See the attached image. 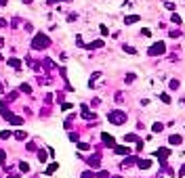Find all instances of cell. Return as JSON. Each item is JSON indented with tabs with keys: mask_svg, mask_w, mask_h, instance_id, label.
Here are the masks:
<instances>
[{
	"mask_svg": "<svg viewBox=\"0 0 185 178\" xmlns=\"http://www.w3.org/2000/svg\"><path fill=\"white\" fill-rule=\"evenodd\" d=\"M50 46V38L46 34H36L34 40H32V48L34 50H42V48H49Z\"/></svg>",
	"mask_w": 185,
	"mask_h": 178,
	"instance_id": "6da1fadb",
	"label": "cell"
},
{
	"mask_svg": "<svg viewBox=\"0 0 185 178\" xmlns=\"http://www.w3.org/2000/svg\"><path fill=\"white\" fill-rule=\"evenodd\" d=\"M107 120L112 124H116V126H120V124L126 122V113H122V111H109V113H107Z\"/></svg>",
	"mask_w": 185,
	"mask_h": 178,
	"instance_id": "7a4b0ae2",
	"label": "cell"
},
{
	"mask_svg": "<svg viewBox=\"0 0 185 178\" xmlns=\"http://www.w3.org/2000/svg\"><path fill=\"white\" fill-rule=\"evenodd\" d=\"M164 50H166V44H164V42H156V44H151L150 46L147 55L150 57H158V55H164Z\"/></svg>",
	"mask_w": 185,
	"mask_h": 178,
	"instance_id": "3957f363",
	"label": "cell"
},
{
	"mask_svg": "<svg viewBox=\"0 0 185 178\" xmlns=\"http://www.w3.org/2000/svg\"><path fill=\"white\" fill-rule=\"evenodd\" d=\"M4 120H7L8 124H13V126H21V124H23V117L13 115V113H7V115H4Z\"/></svg>",
	"mask_w": 185,
	"mask_h": 178,
	"instance_id": "277c9868",
	"label": "cell"
},
{
	"mask_svg": "<svg viewBox=\"0 0 185 178\" xmlns=\"http://www.w3.org/2000/svg\"><path fill=\"white\" fill-rule=\"evenodd\" d=\"M168 155H171V149H166V147H160L156 151V157H160V159H166Z\"/></svg>",
	"mask_w": 185,
	"mask_h": 178,
	"instance_id": "5b68a950",
	"label": "cell"
},
{
	"mask_svg": "<svg viewBox=\"0 0 185 178\" xmlns=\"http://www.w3.org/2000/svg\"><path fill=\"white\" fill-rule=\"evenodd\" d=\"M80 111H82V117H84V120H95V113H91V111H88V107H86V105H82V107H80Z\"/></svg>",
	"mask_w": 185,
	"mask_h": 178,
	"instance_id": "8992f818",
	"label": "cell"
},
{
	"mask_svg": "<svg viewBox=\"0 0 185 178\" xmlns=\"http://www.w3.org/2000/svg\"><path fill=\"white\" fill-rule=\"evenodd\" d=\"M99 161H101V153H95V155L88 159V165H92V168H99Z\"/></svg>",
	"mask_w": 185,
	"mask_h": 178,
	"instance_id": "52a82bcc",
	"label": "cell"
},
{
	"mask_svg": "<svg viewBox=\"0 0 185 178\" xmlns=\"http://www.w3.org/2000/svg\"><path fill=\"white\" fill-rule=\"evenodd\" d=\"M103 143H105L107 147H114L116 140H114V136H112V134H103Z\"/></svg>",
	"mask_w": 185,
	"mask_h": 178,
	"instance_id": "ba28073f",
	"label": "cell"
},
{
	"mask_svg": "<svg viewBox=\"0 0 185 178\" xmlns=\"http://www.w3.org/2000/svg\"><path fill=\"white\" fill-rule=\"evenodd\" d=\"M103 46V40H95L91 44H86V50H92V48H101Z\"/></svg>",
	"mask_w": 185,
	"mask_h": 178,
	"instance_id": "9c48e42d",
	"label": "cell"
},
{
	"mask_svg": "<svg viewBox=\"0 0 185 178\" xmlns=\"http://www.w3.org/2000/svg\"><path fill=\"white\" fill-rule=\"evenodd\" d=\"M137 165H139L141 170H147V168L151 165V161H150V159H139V161H137Z\"/></svg>",
	"mask_w": 185,
	"mask_h": 178,
	"instance_id": "30bf717a",
	"label": "cell"
},
{
	"mask_svg": "<svg viewBox=\"0 0 185 178\" xmlns=\"http://www.w3.org/2000/svg\"><path fill=\"white\" fill-rule=\"evenodd\" d=\"M137 21H139V15H128V17H124V23H126V25L137 23Z\"/></svg>",
	"mask_w": 185,
	"mask_h": 178,
	"instance_id": "8fae6325",
	"label": "cell"
},
{
	"mask_svg": "<svg viewBox=\"0 0 185 178\" xmlns=\"http://www.w3.org/2000/svg\"><path fill=\"white\" fill-rule=\"evenodd\" d=\"M139 134H124V143H137Z\"/></svg>",
	"mask_w": 185,
	"mask_h": 178,
	"instance_id": "7c38bea8",
	"label": "cell"
},
{
	"mask_svg": "<svg viewBox=\"0 0 185 178\" xmlns=\"http://www.w3.org/2000/svg\"><path fill=\"white\" fill-rule=\"evenodd\" d=\"M114 151L118 155H130V149H128V147H116Z\"/></svg>",
	"mask_w": 185,
	"mask_h": 178,
	"instance_id": "4fadbf2b",
	"label": "cell"
},
{
	"mask_svg": "<svg viewBox=\"0 0 185 178\" xmlns=\"http://www.w3.org/2000/svg\"><path fill=\"white\" fill-rule=\"evenodd\" d=\"M168 140H171V145H181V143H183V138L179 136V134H171Z\"/></svg>",
	"mask_w": 185,
	"mask_h": 178,
	"instance_id": "5bb4252c",
	"label": "cell"
},
{
	"mask_svg": "<svg viewBox=\"0 0 185 178\" xmlns=\"http://www.w3.org/2000/svg\"><path fill=\"white\" fill-rule=\"evenodd\" d=\"M0 113H2V115L8 113V101H0Z\"/></svg>",
	"mask_w": 185,
	"mask_h": 178,
	"instance_id": "9a60e30c",
	"label": "cell"
},
{
	"mask_svg": "<svg viewBox=\"0 0 185 178\" xmlns=\"http://www.w3.org/2000/svg\"><path fill=\"white\" fill-rule=\"evenodd\" d=\"M8 65L13 69H21V61H19V59H8Z\"/></svg>",
	"mask_w": 185,
	"mask_h": 178,
	"instance_id": "2e32d148",
	"label": "cell"
},
{
	"mask_svg": "<svg viewBox=\"0 0 185 178\" xmlns=\"http://www.w3.org/2000/svg\"><path fill=\"white\" fill-rule=\"evenodd\" d=\"M139 159H135V157H126L124 159V164H122V168H128V165H135Z\"/></svg>",
	"mask_w": 185,
	"mask_h": 178,
	"instance_id": "e0dca14e",
	"label": "cell"
},
{
	"mask_svg": "<svg viewBox=\"0 0 185 178\" xmlns=\"http://www.w3.org/2000/svg\"><path fill=\"white\" fill-rule=\"evenodd\" d=\"M13 134H15V138H17V140H25V138H28V134H25L23 130H17V132H13Z\"/></svg>",
	"mask_w": 185,
	"mask_h": 178,
	"instance_id": "ac0fdd59",
	"label": "cell"
},
{
	"mask_svg": "<svg viewBox=\"0 0 185 178\" xmlns=\"http://www.w3.org/2000/svg\"><path fill=\"white\" fill-rule=\"evenodd\" d=\"M11 136H13V132L11 130H2L0 132V138H2V140H7V138H11Z\"/></svg>",
	"mask_w": 185,
	"mask_h": 178,
	"instance_id": "d6986e66",
	"label": "cell"
},
{
	"mask_svg": "<svg viewBox=\"0 0 185 178\" xmlns=\"http://www.w3.org/2000/svg\"><path fill=\"white\" fill-rule=\"evenodd\" d=\"M151 130H154V132H162V130H164V124L156 122V124H154V126H151Z\"/></svg>",
	"mask_w": 185,
	"mask_h": 178,
	"instance_id": "ffe728a7",
	"label": "cell"
},
{
	"mask_svg": "<svg viewBox=\"0 0 185 178\" xmlns=\"http://www.w3.org/2000/svg\"><path fill=\"white\" fill-rule=\"evenodd\" d=\"M57 168H59V164H50L49 168H46V174H53V172H57Z\"/></svg>",
	"mask_w": 185,
	"mask_h": 178,
	"instance_id": "44dd1931",
	"label": "cell"
},
{
	"mask_svg": "<svg viewBox=\"0 0 185 178\" xmlns=\"http://www.w3.org/2000/svg\"><path fill=\"white\" fill-rule=\"evenodd\" d=\"M160 101H162V103H166V105H168V103H171V96L166 94V92H162V94H160Z\"/></svg>",
	"mask_w": 185,
	"mask_h": 178,
	"instance_id": "7402d4cb",
	"label": "cell"
},
{
	"mask_svg": "<svg viewBox=\"0 0 185 178\" xmlns=\"http://www.w3.org/2000/svg\"><path fill=\"white\" fill-rule=\"evenodd\" d=\"M19 90H21V92H25V94H29V92H32V88H29L28 84H21V86H19Z\"/></svg>",
	"mask_w": 185,
	"mask_h": 178,
	"instance_id": "603a6c76",
	"label": "cell"
},
{
	"mask_svg": "<svg viewBox=\"0 0 185 178\" xmlns=\"http://www.w3.org/2000/svg\"><path fill=\"white\" fill-rule=\"evenodd\" d=\"M168 88H171V90H177V88H179V80H171Z\"/></svg>",
	"mask_w": 185,
	"mask_h": 178,
	"instance_id": "cb8c5ba5",
	"label": "cell"
},
{
	"mask_svg": "<svg viewBox=\"0 0 185 178\" xmlns=\"http://www.w3.org/2000/svg\"><path fill=\"white\" fill-rule=\"evenodd\" d=\"M19 170H21V172H29V164L21 161V164H19Z\"/></svg>",
	"mask_w": 185,
	"mask_h": 178,
	"instance_id": "d4e9b609",
	"label": "cell"
},
{
	"mask_svg": "<svg viewBox=\"0 0 185 178\" xmlns=\"http://www.w3.org/2000/svg\"><path fill=\"white\" fill-rule=\"evenodd\" d=\"M141 36H143V38H150V36H151V29L143 28V29H141Z\"/></svg>",
	"mask_w": 185,
	"mask_h": 178,
	"instance_id": "484cf974",
	"label": "cell"
},
{
	"mask_svg": "<svg viewBox=\"0 0 185 178\" xmlns=\"http://www.w3.org/2000/svg\"><path fill=\"white\" fill-rule=\"evenodd\" d=\"M171 21H172V23H177V25H179V23H181V17H179V15L175 13V15H171Z\"/></svg>",
	"mask_w": 185,
	"mask_h": 178,
	"instance_id": "4316f807",
	"label": "cell"
},
{
	"mask_svg": "<svg viewBox=\"0 0 185 178\" xmlns=\"http://www.w3.org/2000/svg\"><path fill=\"white\" fill-rule=\"evenodd\" d=\"M124 50H126L128 55H137V50H135L133 46H126V44H124Z\"/></svg>",
	"mask_w": 185,
	"mask_h": 178,
	"instance_id": "83f0119b",
	"label": "cell"
},
{
	"mask_svg": "<svg viewBox=\"0 0 185 178\" xmlns=\"http://www.w3.org/2000/svg\"><path fill=\"white\" fill-rule=\"evenodd\" d=\"M124 82H135V74H126V78H124Z\"/></svg>",
	"mask_w": 185,
	"mask_h": 178,
	"instance_id": "f1b7e54d",
	"label": "cell"
},
{
	"mask_svg": "<svg viewBox=\"0 0 185 178\" xmlns=\"http://www.w3.org/2000/svg\"><path fill=\"white\" fill-rule=\"evenodd\" d=\"M38 159H40V161H46V153H44V151H38Z\"/></svg>",
	"mask_w": 185,
	"mask_h": 178,
	"instance_id": "f546056e",
	"label": "cell"
},
{
	"mask_svg": "<svg viewBox=\"0 0 185 178\" xmlns=\"http://www.w3.org/2000/svg\"><path fill=\"white\" fill-rule=\"evenodd\" d=\"M168 36H171V38H179L181 32H179V29H171V34H168Z\"/></svg>",
	"mask_w": 185,
	"mask_h": 178,
	"instance_id": "4dcf8cb0",
	"label": "cell"
},
{
	"mask_svg": "<svg viewBox=\"0 0 185 178\" xmlns=\"http://www.w3.org/2000/svg\"><path fill=\"white\" fill-rule=\"evenodd\" d=\"M4 161H7V153H4V151H0V164H4Z\"/></svg>",
	"mask_w": 185,
	"mask_h": 178,
	"instance_id": "1f68e13d",
	"label": "cell"
},
{
	"mask_svg": "<svg viewBox=\"0 0 185 178\" xmlns=\"http://www.w3.org/2000/svg\"><path fill=\"white\" fill-rule=\"evenodd\" d=\"M78 147H80V151H88V149H91V147H88V145H86V143H80Z\"/></svg>",
	"mask_w": 185,
	"mask_h": 178,
	"instance_id": "d6a6232c",
	"label": "cell"
},
{
	"mask_svg": "<svg viewBox=\"0 0 185 178\" xmlns=\"http://www.w3.org/2000/svg\"><path fill=\"white\" fill-rule=\"evenodd\" d=\"M97 178H109V174L103 170V172H99V174H97Z\"/></svg>",
	"mask_w": 185,
	"mask_h": 178,
	"instance_id": "836d02e7",
	"label": "cell"
},
{
	"mask_svg": "<svg viewBox=\"0 0 185 178\" xmlns=\"http://www.w3.org/2000/svg\"><path fill=\"white\" fill-rule=\"evenodd\" d=\"M61 109H63V111H67V109H71V103H61Z\"/></svg>",
	"mask_w": 185,
	"mask_h": 178,
	"instance_id": "e575fe53",
	"label": "cell"
},
{
	"mask_svg": "<svg viewBox=\"0 0 185 178\" xmlns=\"http://www.w3.org/2000/svg\"><path fill=\"white\" fill-rule=\"evenodd\" d=\"M137 151H143V140H141V138L137 140Z\"/></svg>",
	"mask_w": 185,
	"mask_h": 178,
	"instance_id": "d590c367",
	"label": "cell"
},
{
	"mask_svg": "<svg viewBox=\"0 0 185 178\" xmlns=\"http://www.w3.org/2000/svg\"><path fill=\"white\" fill-rule=\"evenodd\" d=\"M99 29H101V34H103V36H109V34H107V28H105V25H99Z\"/></svg>",
	"mask_w": 185,
	"mask_h": 178,
	"instance_id": "8d00e7d4",
	"label": "cell"
},
{
	"mask_svg": "<svg viewBox=\"0 0 185 178\" xmlns=\"http://www.w3.org/2000/svg\"><path fill=\"white\" fill-rule=\"evenodd\" d=\"M82 178H92V172H91V170H86L84 174H82Z\"/></svg>",
	"mask_w": 185,
	"mask_h": 178,
	"instance_id": "74e56055",
	"label": "cell"
},
{
	"mask_svg": "<svg viewBox=\"0 0 185 178\" xmlns=\"http://www.w3.org/2000/svg\"><path fill=\"white\" fill-rule=\"evenodd\" d=\"M70 140H74V143H76V140H78V134H76V132H71V134H70Z\"/></svg>",
	"mask_w": 185,
	"mask_h": 178,
	"instance_id": "f35d334b",
	"label": "cell"
},
{
	"mask_svg": "<svg viewBox=\"0 0 185 178\" xmlns=\"http://www.w3.org/2000/svg\"><path fill=\"white\" fill-rule=\"evenodd\" d=\"M164 7L168 8V11H172V8H175V4H172V2H164Z\"/></svg>",
	"mask_w": 185,
	"mask_h": 178,
	"instance_id": "ab89813d",
	"label": "cell"
},
{
	"mask_svg": "<svg viewBox=\"0 0 185 178\" xmlns=\"http://www.w3.org/2000/svg\"><path fill=\"white\" fill-rule=\"evenodd\" d=\"M76 44H78V46H84V42H82V38H80V36H76Z\"/></svg>",
	"mask_w": 185,
	"mask_h": 178,
	"instance_id": "60d3db41",
	"label": "cell"
},
{
	"mask_svg": "<svg viewBox=\"0 0 185 178\" xmlns=\"http://www.w3.org/2000/svg\"><path fill=\"white\" fill-rule=\"evenodd\" d=\"M99 103H101V99H92V101H91V105H92V107H97Z\"/></svg>",
	"mask_w": 185,
	"mask_h": 178,
	"instance_id": "b9f144b4",
	"label": "cell"
},
{
	"mask_svg": "<svg viewBox=\"0 0 185 178\" xmlns=\"http://www.w3.org/2000/svg\"><path fill=\"white\" fill-rule=\"evenodd\" d=\"M7 178H19V174H17V172H8Z\"/></svg>",
	"mask_w": 185,
	"mask_h": 178,
	"instance_id": "7bdbcfd3",
	"label": "cell"
},
{
	"mask_svg": "<svg viewBox=\"0 0 185 178\" xmlns=\"http://www.w3.org/2000/svg\"><path fill=\"white\" fill-rule=\"evenodd\" d=\"M7 23H8L7 19H0V28H4V25H7Z\"/></svg>",
	"mask_w": 185,
	"mask_h": 178,
	"instance_id": "ee69618b",
	"label": "cell"
},
{
	"mask_svg": "<svg viewBox=\"0 0 185 178\" xmlns=\"http://www.w3.org/2000/svg\"><path fill=\"white\" fill-rule=\"evenodd\" d=\"M185 174V165H181V170H179V176H183Z\"/></svg>",
	"mask_w": 185,
	"mask_h": 178,
	"instance_id": "f6af8a7d",
	"label": "cell"
},
{
	"mask_svg": "<svg viewBox=\"0 0 185 178\" xmlns=\"http://www.w3.org/2000/svg\"><path fill=\"white\" fill-rule=\"evenodd\" d=\"M46 2H49V4H57L59 0H46Z\"/></svg>",
	"mask_w": 185,
	"mask_h": 178,
	"instance_id": "bcb514c9",
	"label": "cell"
},
{
	"mask_svg": "<svg viewBox=\"0 0 185 178\" xmlns=\"http://www.w3.org/2000/svg\"><path fill=\"white\" fill-rule=\"evenodd\" d=\"M2 92H4V86H2V82H0V94H2Z\"/></svg>",
	"mask_w": 185,
	"mask_h": 178,
	"instance_id": "7dc6e473",
	"label": "cell"
},
{
	"mask_svg": "<svg viewBox=\"0 0 185 178\" xmlns=\"http://www.w3.org/2000/svg\"><path fill=\"white\" fill-rule=\"evenodd\" d=\"M4 4H7V0H0V7H4Z\"/></svg>",
	"mask_w": 185,
	"mask_h": 178,
	"instance_id": "c3c4849f",
	"label": "cell"
},
{
	"mask_svg": "<svg viewBox=\"0 0 185 178\" xmlns=\"http://www.w3.org/2000/svg\"><path fill=\"white\" fill-rule=\"evenodd\" d=\"M2 46H4V40H2V38H0V48H2Z\"/></svg>",
	"mask_w": 185,
	"mask_h": 178,
	"instance_id": "681fc988",
	"label": "cell"
},
{
	"mask_svg": "<svg viewBox=\"0 0 185 178\" xmlns=\"http://www.w3.org/2000/svg\"><path fill=\"white\" fill-rule=\"evenodd\" d=\"M116 178H120V176H116Z\"/></svg>",
	"mask_w": 185,
	"mask_h": 178,
	"instance_id": "f907efd6",
	"label": "cell"
},
{
	"mask_svg": "<svg viewBox=\"0 0 185 178\" xmlns=\"http://www.w3.org/2000/svg\"><path fill=\"white\" fill-rule=\"evenodd\" d=\"M0 59H2V57H0Z\"/></svg>",
	"mask_w": 185,
	"mask_h": 178,
	"instance_id": "816d5d0a",
	"label": "cell"
}]
</instances>
